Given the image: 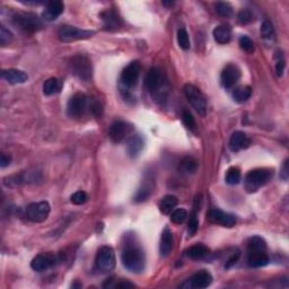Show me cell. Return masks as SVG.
<instances>
[{
  "label": "cell",
  "instance_id": "obj_1",
  "mask_svg": "<svg viewBox=\"0 0 289 289\" xmlns=\"http://www.w3.org/2000/svg\"><path fill=\"white\" fill-rule=\"evenodd\" d=\"M121 262L130 272L140 273L146 266V255L140 244L133 238L127 239L121 252Z\"/></svg>",
  "mask_w": 289,
  "mask_h": 289
},
{
  "label": "cell",
  "instance_id": "obj_2",
  "mask_svg": "<svg viewBox=\"0 0 289 289\" xmlns=\"http://www.w3.org/2000/svg\"><path fill=\"white\" fill-rule=\"evenodd\" d=\"M146 88L156 102L163 103L166 101L170 93V82L164 73L157 67L148 71L145 80Z\"/></svg>",
  "mask_w": 289,
  "mask_h": 289
},
{
  "label": "cell",
  "instance_id": "obj_3",
  "mask_svg": "<svg viewBox=\"0 0 289 289\" xmlns=\"http://www.w3.org/2000/svg\"><path fill=\"white\" fill-rule=\"evenodd\" d=\"M273 171L270 168H255V170L250 171L246 174L245 180H244V185L249 193L257 192V191L265 185L272 178Z\"/></svg>",
  "mask_w": 289,
  "mask_h": 289
},
{
  "label": "cell",
  "instance_id": "obj_4",
  "mask_svg": "<svg viewBox=\"0 0 289 289\" xmlns=\"http://www.w3.org/2000/svg\"><path fill=\"white\" fill-rule=\"evenodd\" d=\"M141 66L138 61H132L122 70L120 76V87L123 96L128 99L129 97L130 89H132L137 85L139 75H140Z\"/></svg>",
  "mask_w": 289,
  "mask_h": 289
},
{
  "label": "cell",
  "instance_id": "obj_5",
  "mask_svg": "<svg viewBox=\"0 0 289 289\" xmlns=\"http://www.w3.org/2000/svg\"><path fill=\"white\" fill-rule=\"evenodd\" d=\"M69 69L80 80L89 81L93 77L92 61L85 54H76L69 60Z\"/></svg>",
  "mask_w": 289,
  "mask_h": 289
},
{
  "label": "cell",
  "instance_id": "obj_6",
  "mask_svg": "<svg viewBox=\"0 0 289 289\" xmlns=\"http://www.w3.org/2000/svg\"><path fill=\"white\" fill-rule=\"evenodd\" d=\"M13 23L26 33H35L43 27L42 20L33 13H16L13 16Z\"/></svg>",
  "mask_w": 289,
  "mask_h": 289
},
{
  "label": "cell",
  "instance_id": "obj_7",
  "mask_svg": "<svg viewBox=\"0 0 289 289\" xmlns=\"http://www.w3.org/2000/svg\"><path fill=\"white\" fill-rule=\"evenodd\" d=\"M95 34V31H89V29H81L75 26L65 25L59 29L58 37L59 40L63 43H70L75 42V41L79 40H86L92 37Z\"/></svg>",
  "mask_w": 289,
  "mask_h": 289
},
{
  "label": "cell",
  "instance_id": "obj_8",
  "mask_svg": "<svg viewBox=\"0 0 289 289\" xmlns=\"http://www.w3.org/2000/svg\"><path fill=\"white\" fill-rule=\"evenodd\" d=\"M115 253L111 246H102L99 250L95 259V266L100 272L106 273L114 269Z\"/></svg>",
  "mask_w": 289,
  "mask_h": 289
},
{
  "label": "cell",
  "instance_id": "obj_9",
  "mask_svg": "<svg viewBox=\"0 0 289 289\" xmlns=\"http://www.w3.org/2000/svg\"><path fill=\"white\" fill-rule=\"evenodd\" d=\"M183 91H184L187 101L192 105L194 110L201 116H206V114H207V103H206L205 97L201 92L199 91V88H197L194 85L186 84L184 85Z\"/></svg>",
  "mask_w": 289,
  "mask_h": 289
},
{
  "label": "cell",
  "instance_id": "obj_10",
  "mask_svg": "<svg viewBox=\"0 0 289 289\" xmlns=\"http://www.w3.org/2000/svg\"><path fill=\"white\" fill-rule=\"evenodd\" d=\"M50 211L51 207L48 201L33 202V204H29L25 210L27 219L33 223H42V221L47 220Z\"/></svg>",
  "mask_w": 289,
  "mask_h": 289
},
{
  "label": "cell",
  "instance_id": "obj_11",
  "mask_svg": "<svg viewBox=\"0 0 289 289\" xmlns=\"http://www.w3.org/2000/svg\"><path fill=\"white\" fill-rule=\"evenodd\" d=\"M87 96L82 93H76L75 95L70 97L67 104V114L70 118L77 119L85 113L86 108H87Z\"/></svg>",
  "mask_w": 289,
  "mask_h": 289
},
{
  "label": "cell",
  "instance_id": "obj_12",
  "mask_svg": "<svg viewBox=\"0 0 289 289\" xmlns=\"http://www.w3.org/2000/svg\"><path fill=\"white\" fill-rule=\"evenodd\" d=\"M239 78H241V70L235 65H227L221 71L220 82L224 88L230 89L237 84Z\"/></svg>",
  "mask_w": 289,
  "mask_h": 289
},
{
  "label": "cell",
  "instance_id": "obj_13",
  "mask_svg": "<svg viewBox=\"0 0 289 289\" xmlns=\"http://www.w3.org/2000/svg\"><path fill=\"white\" fill-rule=\"evenodd\" d=\"M57 258L52 253H41L33 259L31 262V266L34 271L43 272L52 268L55 264Z\"/></svg>",
  "mask_w": 289,
  "mask_h": 289
},
{
  "label": "cell",
  "instance_id": "obj_14",
  "mask_svg": "<svg viewBox=\"0 0 289 289\" xmlns=\"http://www.w3.org/2000/svg\"><path fill=\"white\" fill-rule=\"evenodd\" d=\"M131 127L128 125L125 121H115L111 125L110 130H108V136H110L111 140L118 144L125 140L128 134L130 133Z\"/></svg>",
  "mask_w": 289,
  "mask_h": 289
},
{
  "label": "cell",
  "instance_id": "obj_15",
  "mask_svg": "<svg viewBox=\"0 0 289 289\" xmlns=\"http://www.w3.org/2000/svg\"><path fill=\"white\" fill-rule=\"evenodd\" d=\"M209 219L211 223L221 225L223 227H233L236 223V217L234 215L225 212L220 209L210 210Z\"/></svg>",
  "mask_w": 289,
  "mask_h": 289
},
{
  "label": "cell",
  "instance_id": "obj_16",
  "mask_svg": "<svg viewBox=\"0 0 289 289\" xmlns=\"http://www.w3.org/2000/svg\"><path fill=\"white\" fill-rule=\"evenodd\" d=\"M212 283V276L206 270H201L194 273V275L187 280V286L194 289L207 288Z\"/></svg>",
  "mask_w": 289,
  "mask_h": 289
},
{
  "label": "cell",
  "instance_id": "obj_17",
  "mask_svg": "<svg viewBox=\"0 0 289 289\" xmlns=\"http://www.w3.org/2000/svg\"><path fill=\"white\" fill-rule=\"evenodd\" d=\"M63 9H65V5L60 0H52V1L47 2L46 8H44L42 13L43 20L49 22L57 20L60 15L63 13Z\"/></svg>",
  "mask_w": 289,
  "mask_h": 289
},
{
  "label": "cell",
  "instance_id": "obj_18",
  "mask_svg": "<svg viewBox=\"0 0 289 289\" xmlns=\"http://www.w3.org/2000/svg\"><path fill=\"white\" fill-rule=\"evenodd\" d=\"M251 140L243 131H235L230 139V149L233 153H237L250 146Z\"/></svg>",
  "mask_w": 289,
  "mask_h": 289
},
{
  "label": "cell",
  "instance_id": "obj_19",
  "mask_svg": "<svg viewBox=\"0 0 289 289\" xmlns=\"http://www.w3.org/2000/svg\"><path fill=\"white\" fill-rule=\"evenodd\" d=\"M101 17H102L103 20V27L105 31H118L120 26H121V21H120L118 14L113 12V10H105V12L101 14Z\"/></svg>",
  "mask_w": 289,
  "mask_h": 289
},
{
  "label": "cell",
  "instance_id": "obj_20",
  "mask_svg": "<svg viewBox=\"0 0 289 289\" xmlns=\"http://www.w3.org/2000/svg\"><path fill=\"white\" fill-rule=\"evenodd\" d=\"M1 77L2 79H5L7 82L12 85H18V84H24L27 81L28 76L27 74L24 71L18 70V69H6L1 71Z\"/></svg>",
  "mask_w": 289,
  "mask_h": 289
},
{
  "label": "cell",
  "instance_id": "obj_21",
  "mask_svg": "<svg viewBox=\"0 0 289 289\" xmlns=\"http://www.w3.org/2000/svg\"><path fill=\"white\" fill-rule=\"evenodd\" d=\"M174 247V237L172 234V231L166 227L160 236V245H159V252L162 257H167L172 252Z\"/></svg>",
  "mask_w": 289,
  "mask_h": 289
},
{
  "label": "cell",
  "instance_id": "obj_22",
  "mask_svg": "<svg viewBox=\"0 0 289 289\" xmlns=\"http://www.w3.org/2000/svg\"><path fill=\"white\" fill-rule=\"evenodd\" d=\"M247 263L252 268H261L269 263V257L266 251H258V252H247Z\"/></svg>",
  "mask_w": 289,
  "mask_h": 289
},
{
  "label": "cell",
  "instance_id": "obj_23",
  "mask_svg": "<svg viewBox=\"0 0 289 289\" xmlns=\"http://www.w3.org/2000/svg\"><path fill=\"white\" fill-rule=\"evenodd\" d=\"M213 39L217 43L226 44L232 40V28L230 25H219L212 31Z\"/></svg>",
  "mask_w": 289,
  "mask_h": 289
},
{
  "label": "cell",
  "instance_id": "obj_24",
  "mask_svg": "<svg viewBox=\"0 0 289 289\" xmlns=\"http://www.w3.org/2000/svg\"><path fill=\"white\" fill-rule=\"evenodd\" d=\"M127 148L128 153L131 157H137L140 152L144 148V140L138 134H133V136L128 137L127 139Z\"/></svg>",
  "mask_w": 289,
  "mask_h": 289
},
{
  "label": "cell",
  "instance_id": "obj_25",
  "mask_svg": "<svg viewBox=\"0 0 289 289\" xmlns=\"http://www.w3.org/2000/svg\"><path fill=\"white\" fill-rule=\"evenodd\" d=\"M185 254L191 260H201L209 254V249L204 244H197V245L189 247L185 251Z\"/></svg>",
  "mask_w": 289,
  "mask_h": 289
},
{
  "label": "cell",
  "instance_id": "obj_26",
  "mask_svg": "<svg viewBox=\"0 0 289 289\" xmlns=\"http://www.w3.org/2000/svg\"><path fill=\"white\" fill-rule=\"evenodd\" d=\"M178 202H179L178 198H176L175 196L164 197L158 205L160 212L165 213V215H168V213H171L172 210L178 206Z\"/></svg>",
  "mask_w": 289,
  "mask_h": 289
},
{
  "label": "cell",
  "instance_id": "obj_27",
  "mask_svg": "<svg viewBox=\"0 0 289 289\" xmlns=\"http://www.w3.org/2000/svg\"><path fill=\"white\" fill-rule=\"evenodd\" d=\"M252 95V88L250 86H239L233 92V99L238 103H244Z\"/></svg>",
  "mask_w": 289,
  "mask_h": 289
},
{
  "label": "cell",
  "instance_id": "obj_28",
  "mask_svg": "<svg viewBox=\"0 0 289 289\" xmlns=\"http://www.w3.org/2000/svg\"><path fill=\"white\" fill-rule=\"evenodd\" d=\"M153 192V184L151 182L146 181L142 183V185L139 187L137 193L134 194V202H144L151 197Z\"/></svg>",
  "mask_w": 289,
  "mask_h": 289
},
{
  "label": "cell",
  "instance_id": "obj_29",
  "mask_svg": "<svg viewBox=\"0 0 289 289\" xmlns=\"http://www.w3.org/2000/svg\"><path fill=\"white\" fill-rule=\"evenodd\" d=\"M260 33H261L262 39L265 40V41L273 42V41L276 40V31H275V27H273L271 22L264 21L263 23L261 24Z\"/></svg>",
  "mask_w": 289,
  "mask_h": 289
},
{
  "label": "cell",
  "instance_id": "obj_30",
  "mask_svg": "<svg viewBox=\"0 0 289 289\" xmlns=\"http://www.w3.org/2000/svg\"><path fill=\"white\" fill-rule=\"evenodd\" d=\"M60 89H61V81L57 78H49L43 84V93L48 96L59 93Z\"/></svg>",
  "mask_w": 289,
  "mask_h": 289
},
{
  "label": "cell",
  "instance_id": "obj_31",
  "mask_svg": "<svg viewBox=\"0 0 289 289\" xmlns=\"http://www.w3.org/2000/svg\"><path fill=\"white\" fill-rule=\"evenodd\" d=\"M258 251H266V243L260 236H253L247 242V252H258Z\"/></svg>",
  "mask_w": 289,
  "mask_h": 289
},
{
  "label": "cell",
  "instance_id": "obj_32",
  "mask_svg": "<svg viewBox=\"0 0 289 289\" xmlns=\"http://www.w3.org/2000/svg\"><path fill=\"white\" fill-rule=\"evenodd\" d=\"M197 160L194 159L193 157H184V158L181 160V164H180L181 171H183L186 174H193L194 172L197 171Z\"/></svg>",
  "mask_w": 289,
  "mask_h": 289
},
{
  "label": "cell",
  "instance_id": "obj_33",
  "mask_svg": "<svg viewBox=\"0 0 289 289\" xmlns=\"http://www.w3.org/2000/svg\"><path fill=\"white\" fill-rule=\"evenodd\" d=\"M241 171H239L238 167H231L228 168L226 173V183L230 185H235L238 184L239 181H241Z\"/></svg>",
  "mask_w": 289,
  "mask_h": 289
},
{
  "label": "cell",
  "instance_id": "obj_34",
  "mask_svg": "<svg viewBox=\"0 0 289 289\" xmlns=\"http://www.w3.org/2000/svg\"><path fill=\"white\" fill-rule=\"evenodd\" d=\"M275 60H276V73L279 77L283 76L285 67H286V60H285L284 52L278 50L275 54Z\"/></svg>",
  "mask_w": 289,
  "mask_h": 289
},
{
  "label": "cell",
  "instance_id": "obj_35",
  "mask_svg": "<svg viewBox=\"0 0 289 289\" xmlns=\"http://www.w3.org/2000/svg\"><path fill=\"white\" fill-rule=\"evenodd\" d=\"M238 43H239V48H241L244 52H246V53L251 54L255 51V46H254L253 41L251 40L249 36H246V35L241 36L239 37Z\"/></svg>",
  "mask_w": 289,
  "mask_h": 289
},
{
  "label": "cell",
  "instance_id": "obj_36",
  "mask_svg": "<svg viewBox=\"0 0 289 289\" xmlns=\"http://www.w3.org/2000/svg\"><path fill=\"white\" fill-rule=\"evenodd\" d=\"M216 12L219 16L228 18L233 15V8L228 2H218L216 5Z\"/></svg>",
  "mask_w": 289,
  "mask_h": 289
},
{
  "label": "cell",
  "instance_id": "obj_37",
  "mask_svg": "<svg viewBox=\"0 0 289 289\" xmlns=\"http://www.w3.org/2000/svg\"><path fill=\"white\" fill-rule=\"evenodd\" d=\"M178 43L179 46L183 50H187L190 48V40L189 34L185 31V28H180L178 32Z\"/></svg>",
  "mask_w": 289,
  "mask_h": 289
},
{
  "label": "cell",
  "instance_id": "obj_38",
  "mask_svg": "<svg viewBox=\"0 0 289 289\" xmlns=\"http://www.w3.org/2000/svg\"><path fill=\"white\" fill-rule=\"evenodd\" d=\"M13 39H14L13 33L10 32L9 29H7L3 25L0 26V44H1L2 47H6L7 44L12 42Z\"/></svg>",
  "mask_w": 289,
  "mask_h": 289
},
{
  "label": "cell",
  "instance_id": "obj_39",
  "mask_svg": "<svg viewBox=\"0 0 289 289\" xmlns=\"http://www.w3.org/2000/svg\"><path fill=\"white\" fill-rule=\"evenodd\" d=\"M182 121L187 129H190L191 131H196V121H194L193 115L191 114L189 111H183Z\"/></svg>",
  "mask_w": 289,
  "mask_h": 289
},
{
  "label": "cell",
  "instance_id": "obj_40",
  "mask_svg": "<svg viewBox=\"0 0 289 289\" xmlns=\"http://www.w3.org/2000/svg\"><path fill=\"white\" fill-rule=\"evenodd\" d=\"M186 217H187V211L185 209H176L172 212L171 220L173 221L174 224H182L183 221L186 219Z\"/></svg>",
  "mask_w": 289,
  "mask_h": 289
},
{
  "label": "cell",
  "instance_id": "obj_41",
  "mask_svg": "<svg viewBox=\"0 0 289 289\" xmlns=\"http://www.w3.org/2000/svg\"><path fill=\"white\" fill-rule=\"evenodd\" d=\"M70 200L74 205H84L85 202L88 200V196L84 191H77V192H75L73 196H71Z\"/></svg>",
  "mask_w": 289,
  "mask_h": 289
},
{
  "label": "cell",
  "instance_id": "obj_42",
  "mask_svg": "<svg viewBox=\"0 0 289 289\" xmlns=\"http://www.w3.org/2000/svg\"><path fill=\"white\" fill-rule=\"evenodd\" d=\"M237 20L241 24H249L253 21V15L249 9H242L237 15Z\"/></svg>",
  "mask_w": 289,
  "mask_h": 289
},
{
  "label": "cell",
  "instance_id": "obj_43",
  "mask_svg": "<svg viewBox=\"0 0 289 289\" xmlns=\"http://www.w3.org/2000/svg\"><path fill=\"white\" fill-rule=\"evenodd\" d=\"M187 231H189V235L190 236H193L196 234L197 231H198V227H199V223H198V219L196 217V213H193L192 216H191L190 221H189V225H187Z\"/></svg>",
  "mask_w": 289,
  "mask_h": 289
},
{
  "label": "cell",
  "instance_id": "obj_44",
  "mask_svg": "<svg viewBox=\"0 0 289 289\" xmlns=\"http://www.w3.org/2000/svg\"><path fill=\"white\" fill-rule=\"evenodd\" d=\"M10 157L7 156L6 154H1V159H0V166H1V168H5L8 166V165L10 164Z\"/></svg>",
  "mask_w": 289,
  "mask_h": 289
},
{
  "label": "cell",
  "instance_id": "obj_45",
  "mask_svg": "<svg viewBox=\"0 0 289 289\" xmlns=\"http://www.w3.org/2000/svg\"><path fill=\"white\" fill-rule=\"evenodd\" d=\"M280 176L284 181H287L288 180V159L285 160V164L283 166V172L280 173Z\"/></svg>",
  "mask_w": 289,
  "mask_h": 289
},
{
  "label": "cell",
  "instance_id": "obj_46",
  "mask_svg": "<svg viewBox=\"0 0 289 289\" xmlns=\"http://www.w3.org/2000/svg\"><path fill=\"white\" fill-rule=\"evenodd\" d=\"M133 288L134 285L130 284V283H120L116 285V288Z\"/></svg>",
  "mask_w": 289,
  "mask_h": 289
},
{
  "label": "cell",
  "instance_id": "obj_47",
  "mask_svg": "<svg viewBox=\"0 0 289 289\" xmlns=\"http://www.w3.org/2000/svg\"><path fill=\"white\" fill-rule=\"evenodd\" d=\"M162 3H163V5H164V6H167V7H170V6H172V5H173V3H174V2H173V1H163Z\"/></svg>",
  "mask_w": 289,
  "mask_h": 289
}]
</instances>
